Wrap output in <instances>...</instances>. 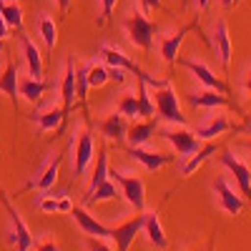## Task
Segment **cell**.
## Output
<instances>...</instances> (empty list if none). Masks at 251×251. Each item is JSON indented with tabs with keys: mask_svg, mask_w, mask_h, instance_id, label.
Returning <instances> with one entry per match:
<instances>
[{
	"mask_svg": "<svg viewBox=\"0 0 251 251\" xmlns=\"http://www.w3.org/2000/svg\"><path fill=\"white\" fill-rule=\"evenodd\" d=\"M98 55H100V60L106 63V66L123 68L126 73H136V80H143L149 88H161V86H166V83H169V78H156V75H151V73H146L136 60H131L123 50H118V48H113V46H100V48H98Z\"/></svg>",
	"mask_w": 251,
	"mask_h": 251,
	"instance_id": "1",
	"label": "cell"
},
{
	"mask_svg": "<svg viewBox=\"0 0 251 251\" xmlns=\"http://www.w3.org/2000/svg\"><path fill=\"white\" fill-rule=\"evenodd\" d=\"M153 108H156V116L166 123H171V126H186L188 118L183 116L181 111V103H178V96L171 86V80L166 83V86L161 88H153Z\"/></svg>",
	"mask_w": 251,
	"mask_h": 251,
	"instance_id": "2",
	"label": "cell"
},
{
	"mask_svg": "<svg viewBox=\"0 0 251 251\" xmlns=\"http://www.w3.org/2000/svg\"><path fill=\"white\" fill-rule=\"evenodd\" d=\"M108 178L118 186L121 196H126V201H128L138 214L146 211V183L138 174H123V171L108 169Z\"/></svg>",
	"mask_w": 251,
	"mask_h": 251,
	"instance_id": "3",
	"label": "cell"
},
{
	"mask_svg": "<svg viewBox=\"0 0 251 251\" xmlns=\"http://www.w3.org/2000/svg\"><path fill=\"white\" fill-rule=\"evenodd\" d=\"M123 28H126V35L128 40L141 48V50H151L153 48V40H156V25L146 18L143 10H136V13H128V18L123 20Z\"/></svg>",
	"mask_w": 251,
	"mask_h": 251,
	"instance_id": "4",
	"label": "cell"
},
{
	"mask_svg": "<svg viewBox=\"0 0 251 251\" xmlns=\"http://www.w3.org/2000/svg\"><path fill=\"white\" fill-rule=\"evenodd\" d=\"M93 153H96L93 133H91V126H86V128L75 131V136H73V176L75 178L86 174V169L93 161Z\"/></svg>",
	"mask_w": 251,
	"mask_h": 251,
	"instance_id": "5",
	"label": "cell"
},
{
	"mask_svg": "<svg viewBox=\"0 0 251 251\" xmlns=\"http://www.w3.org/2000/svg\"><path fill=\"white\" fill-rule=\"evenodd\" d=\"M0 201H3L5 211H8V216H10V236H8L10 246H15V251H30L33 244H35V239H33V234H30V228L25 226L23 216L15 211V206L8 201L5 194H0Z\"/></svg>",
	"mask_w": 251,
	"mask_h": 251,
	"instance_id": "6",
	"label": "cell"
},
{
	"mask_svg": "<svg viewBox=\"0 0 251 251\" xmlns=\"http://www.w3.org/2000/svg\"><path fill=\"white\" fill-rule=\"evenodd\" d=\"M161 136L166 143H171V149L176 151L178 158H186L188 153H194L199 149V138L194 131H188L186 126H169V128H161Z\"/></svg>",
	"mask_w": 251,
	"mask_h": 251,
	"instance_id": "7",
	"label": "cell"
},
{
	"mask_svg": "<svg viewBox=\"0 0 251 251\" xmlns=\"http://www.w3.org/2000/svg\"><path fill=\"white\" fill-rule=\"evenodd\" d=\"M219 161H221V166H226V169H228V174L234 176V181L239 186V194L244 196V201L251 203V169L241 158H236L231 151H224L219 156Z\"/></svg>",
	"mask_w": 251,
	"mask_h": 251,
	"instance_id": "8",
	"label": "cell"
},
{
	"mask_svg": "<svg viewBox=\"0 0 251 251\" xmlns=\"http://www.w3.org/2000/svg\"><path fill=\"white\" fill-rule=\"evenodd\" d=\"M244 126H234L224 113H214V116H206L199 126H196V138L199 141H211L216 136H224L228 131H241Z\"/></svg>",
	"mask_w": 251,
	"mask_h": 251,
	"instance_id": "9",
	"label": "cell"
},
{
	"mask_svg": "<svg viewBox=\"0 0 251 251\" xmlns=\"http://www.w3.org/2000/svg\"><path fill=\"white\" fill-rule=\"evenodd\" d=\"M176 63H181L183 68L191 71V73H194V78L201 83L203 88H214V91H219V93L228 96V86H226V83H224V80L211 71V68L206 66V63H201V60H186V58H178Z\"/></svg>",
	"mask_w": 251,
	"mask_h": 251,
	"instance_id": "10",
	"label": "cell"
},
{
	"mask_svg": "<svg viewBox=\"0 0 251 251\" xmlns=\"http://www.w3.org/2000/svg\"><path fill=\"white\" fill-rule=\"evenodd\" d=\"M191 30H199V23H196V20H194V23H188V25H183V28H178V30H174V33H166V35L161 38L158 50H161V58L169 63V66H176V60H178V48H181V43H183V38L191 33Z\"/></svg>",
	"mask_w": 251,
	"mask_h": 251,
	"instance_id": "11",
	"label": "cell"
},
{
	"mask_svg": "<svg viewBox=\"0 0 251 251\" xmlns=\"http://www.w3.org/2000/svg\"><path fill=\"white\" fill-rule=\"evenodd\" d=\"M60 163H63V153H53V156L38 169V174L33 176V181L25 186V191H30V188H38V191H48V188H53L55 181H58Z\"/></svg>",
	"mask_w": 251,
	"mask_h": 251,
	"instance_id": "12",
	"label": "cell"
},
{
	"mask_svg": "<svg viewBox=\"0 0 251 251\" xmlns=\"http://www.w3.org/2000/svg\"><path fill=\"white\" fill-rule=\"evenodd\" d=\"M214 50H216V55H219L221 68L228 71V66H231L234 46H231V33H228L226 18H219V20H216V25H214Z\"/></svg>",
	"mask_w": 251,
	"mask_h": 251,
	"instance_id": "13",
	"label": "cell"
},
{
	"mask_svg": "<svg viewBox=\"0 0 251 251\" xmlns=\"http://www.w3.org/2000/svg\"><path fill=\"white\" fill-rule=\"evenodd\" d=\"M214 194L219 196V206L224 208L226 214H231V216H239L241 211H244V206H246V201H244V196H239L231 186H228V181L226 178H216L214 181Z\"/></svg>",
	"mask_w": 251,
	"mask_h": 251,
	"instance_id": "14",
	"label": "cell"
},
{
	"mask_svg": "<svg viewBox=\"0 0 251 251\" xmlns=\"http://www.w3.org/2000/svg\"><path fill=\"white\" fill-rule=\"evenodd\" d=\"M141 228H143V211H141L138 216L128 219L126 224H121V226L111 228V239L116 241L118 251H128V249H131V244L136 241V236L141 234Z\"/></svg>",
	"mask_w": 251,
	"mask_h": 251,
	"instance_id": "15",
	"label": "cell"
},
{
	"mask_svg": "<svg viewBox=\"0 0 251 251\" xmlns=\"http://www.w3.org/2000/svg\"><path fill=\"white\" fill-rule=\"evenodd\" d=\"M60 98H63V113H71L73 106H75V63L73 58L66 60V68H63V75H60Z\"/></svg>",
	"mask_w": 251,
	"mask_h": 251,
	"instance_id": "16",
	"label": "cell"
},
{
	"mask_svg": "<svg viewBox=\"0 0 251 251\" xmlns=\"http://www.w3.org/2000/svg\"><path fill=\"white\" fill-rule=\"evenodd\" d=\"M71 216L75 219V224L80 226V231L86 234V236H111V228H106L96 216L88 214V208L86 206H73L71 208Z\"/></svg>",
	"mask_w": 251,
	"mask_h": 251,
	"instance_id": "17",
	"label": "cell"
},
{
	"mask_svg": "<svg viewBox=\"0 0 251 251\" xmlns=\"http://www.w3.org/2000/svg\"><path fill=\"white\" fill-rule=\"evenodd\" d=\"M128 156L138 163H143V169L146 171H158L163 169L166 163H171V156H166V153H158V151H149V149H143V146H128Z\"/></svg>",
	"mask_w": 251,
	"mask_h": 251,
	"instance_id": "18",
	"label": "cell"
},
{
	"mask_svg": "<svg viewBox=\"0 0 251 251\" xmlns=\"http://www.w3.org/2000/svg\"><path fill=\"white\" fill-rule=\"evenodd\" d=\"M158 128V121L156 118H138L128 126V131H126V141L131 146H146L151 141V136L156 133Z\"/></svg>",
	"mask_w": 251,
	"mask_h": 251,
	"instance_id": "19",
	"label": "cell"
},
{
	"mask_svg": "<svg viewBox=\"0 0 251 251\" xmlns=\"http://www.w3.org/2000/svg\"><path fill=\"white\" fill-rule=\"evenodd\" d=\"M216 151H219V143H206L203 149H196L194 153H188L186 158H181V166H178L181 176H191V174H196L201 166H203V161H206V158H211Z\"/></svg>",
	"mask_w": 251,
	"mask_h": 251,
	"instance_id": "20",
	"label": "cell"
},
{
	"mask_svg": "<svg viewBox=\"0 0 251 251\" xmlns=\"http://www.w3.org/2000/svg\"><path fill=\"white\" fill-rule=\"evenodd\" d=\"M100 136H106L108 141H126V131H128V123H126V116H121L118 111L108 113L98 123Z\"/></svg>",
	"mask_w": 251,
	"mask_h": 251,
	"instance_id": "21",
	"label": "cell"
},
{
	"mask_svg": "<svg viewBox=\"0 0 251 251\" xmlns=\"http://www.w3.org/2000/svg\"><path fill=\"white\" fill-rule=\"evenodd\" d=\"M20 46H23V55L28 63V75L35 80H43V58H40V50L35 48V43L23 30H20Z\"/></svg>",
	"mask_w": 251,
	"mask_h": 251,
	"instance_id": "22",
	"label": "cell"
},
{
	"mask_svg": "<svg viewBox=\"0 0 251 251\" xmlns=\"http://www.w3.org/2000/svg\"><path fill=\"white\" fill-rule=\"evenodd\" d=\"M188 103H191L194 108H219V106H231V100H228L224 93L214 91V88L194 91L191 96H188Z\"/></svg>",
	"mask_w": 251,
	"mask_h": 251,
	"instance_id": "23",
	"label": "cell"
},
{
	"mask_svg": "<svg viewBox=\"0 0 251 251\" xmlns=\"http://www.w3.org/2000/svg\"><path fill=\"white\" fill-rule=\"evenodd\" d=\"M141 231H146V236H149V241L153 246H158V249L169 246V236H166L156 211H143V228H141Z\"/></svg>",
	"mask_w": 251,
	"mask_h": 251,
	"instance_id": "24",
	"label": "cell"
},
{
	"mask_svg": "<svg viewBox=\"0 0 251 251\" xmlns=\"http://www.w3.org/2000/svg\"><path fill=\"white\" fill-rule=\"evenodd\" d=\"M18 63L13 60V58H8V66H5V71H3V75H0V93H5L8 98H10V103L18 108Z\"/></svg>",
	"mask_w": 251,
	"mask_h": 251,
	"instance_id": "25",
	"label": "cell"
},
{
	"mask_svg": "<svg viewBox=\"0 0 251 251\" xmlns=\"http://www.w3.org/2000/svg\"><path fill=\"white\" fill-rule=\"evenodd\" d=\"M30 121L33 123H38V128L40 131H58L60 126H63V121H66V113H63V108L60 106H50L48 111H43V113H38V111H33V116H30Z\"/></svg>",
	"mask_w": 251,
	"mask_h": 251,
	"instance_id": "26",
	"label": "cell"
},
{
	"mask_svg": "<svg viewBox=\"0 0 251 251\" xmlns=\"http://www.w3.org/2000/svg\"><path fill=\"white\" fill-rule=\"evenodd\" d=\"M50 86L46 80H35V78H18V96H23L25 100L30 103H38L43 98V93L48 91Z\"/></svg>",
	"mask_w": 251,
	"mask_h": 251,
	"instance_id": "27",
	"label": "cell"
},
{
	"mask_svg": "<svg viewBox=\"0 0 251 251\" xmlns=\"http://www.w3.org/2000/svg\"><path fill=\"white\" fill-rule=\"evenodd\" d=\"M0 18L13 30H23V8L18 0H0Z\"/></svg>",
	"mask_w": 251,
	"mask_h": 251,
	"instance_id": "28",
	"label": "cell"
},
{
	"mask_svg": "<svg viewBox=\"0 0 251 251\" xmlns=\"http://www.w3.org/2000/svg\"><path fill=\"white\" fill-rule=\"evenodd\" d=\"M38 33L43 38V43L48 50H55V43H58V28H55V20L46 13H40L38 18Z\"/></svg>",
	"mask_w": 251,
	"mask_h": 251,
	"instance_id": "29",
	"label": "cell"
},
{
	"mask_svg": "<svg viewBox=\"0 0 251 251\" xmlns=\"http://www.w3.org/2000/svg\"><path fill=\"white\" fill-rule=\"evenodd\" d=\"M88 88H103L108 83V68H106V63H100L98 58H91L88 60Z\"/></svg>",
	"mask_w": 251,
	"mask_h": 251,
	"instance_id": "30",
	"label": "cell"
},
{
	"mask_svg": "<svg viewBox=\"0 0 251 251\" xmlns=\"http://www.w3.org/2000/svg\"><path fill=\"white\" fill-rule=\"evenodd\" d=\"M103 181H108V149L106 146H100L98 149V158H96V171L91 176V186L86 191H93L96 186H100Z\"/></svg>",
	"mask_w": 251,
	"mask_h": 251,
	"instance_id": "31",
	"label": "cell"
},
{
	"mask_svg": "<svg viewBox=\"0 0 251 251\" xmlns=\"http://www.w3.org/2000/svg\"><path fill=\"white\" fill-rule=\"evenodd\" d=\"M136 98H138V116L141 118H153L156 116L153 98L149 96V86H146L143 80H138V86H136Z\"/></svg>",
	"mask_w": 251,
	"mask_h": 251,
	"instance_id": "32",
	"label": "cell"
},
{
	"mask_svg": "<svg viewBox=\"0 0 251 251\" xmlns=\"http://www.w3.org/2000/svg\"><path fill=\"white\" fill-rule=\"evenodd\" d=\"M116 111L121 116H126V118L138 121L141 116H138V98H136V93H123L121 100H118V106H116Z\"/></svg>",
	"mask_w": 251,
	"mask_h": 251,
	"instance_id": "33",
	"label": "cell"
},
{
	"mask_svg": "<svg viewBox=\"0 0 251 251\" xmlns=\"http://www.w3.org/2000/svg\"><path fill=\"white\" fill-rule=\"evenodd\" d=\"M35 206L43 214H58V196H40Z\"/></svg>",
	"mask_w": 251,
	"mask_h": 251,
	"instance_id": "34",
	"label": "cell"
},
{
	"mask_svg": "<svg viewBox=\"0 0 251 251\" xmlns=\"http://www.w3.org/2000/svg\"><path fill=\"white\" fill-rule=\"evenodd\" d=\"M116 3H118V0H100V18H98V25H106V23H108V18H111Z\"/></svg>",
	"mask_w": 251,
	"mask_h": 251,
	"instance_id": "35",
	"label": "cell"
},
{
	"mask_svg": "<svg viewBox=\"0 0 251 251\" xmlns=\"http://www.w3.org/2000/svg\"><path fill=\"white\" fill-rule=\"evenodd\" d=\"M86 249L88 251H113L108 244H103L98 236H86Z\"/></svg>",
	"mask_w": 251,
	"mask_h": 251,
	"instance_id": "36",
	"label": "cell"
},
{
	"mask_svg": "<svg viewBox=\"0 0 251 251\" xmlns=\"http://www.w3.org/2000/svg\"><path fill=\"white\" fill-rule=\"evenodd\" d=\"M106 68H108V80H116L118 86H123V83H126V71L116 68V66H106Z\"/></svg>",
	"mask_w": 251,
	"mask_h": 251,
	"instance_id": "37",
	"label": "cell"
},
{
	"mask_svg": "<svg viewBox=\"0 0 251 251\" xmlns=\"http://www.w3.org/2000/svg\"><path fill=\"white\" fill-rule=\"evenodd\" d=\"M71 208H73V201L66 194H60L58 196V214H71Z\"/></svg>",
	"mask_w": 251,
	"mask_h": 251,
	"instance_id": "38",
	"label": "cell"
},
{
	"mask_svg": "<svg viewBox=\"0 0 251 251\" xmlns=\"http://www.w3.org/2000/svg\"><path fill=\"white\" fill-rule=\"evenodd\" d=\"M33 246H35V251H60L53 239H43V241H38V244H33Z\"/></svg>",
	"mask_w": 251,
	"mask_h": 251,
	"instance_id": "39",
	"label": "cell"
},
{
	"mask_svg": "<svg viewBox=\"0 0 251 251\" xmlns=\"http://www.w3.org/2000/svg\"><path fill=\"white\" fill-rule=\"evenodd\" d=\"M141 5H143V10H161L163 8L161 0H141Z\"/></svg>",
	"mask_w": 251,
	"mask_h": 251,
	"instance_id": "40",
	"label": "cell"
},
{
	"mask_svg": "<svg viewBox=\"0 0 251 251\" xmlns=\"http://www.w3.org/2000/svg\"><path fill=\"white\" fill-rule=\"evenodd\" d=\"M244 91H246V96L251 98V68L244 73Z\"/></svg>",
	"mask_w": 251,
	"mask_h": 251,
	"instance_id": "41",
	"label": "cell"
},
{
	"mask_svg": "<svg viewBox=\"0 0 251 251\" xmlns=\"http://www.w3.org/2000/svg\"><path fill=\"white\" fill-rule=\"evenodd\" d=\"M208 3H211V0H191V5H194L199 13H203V10L208 8Z\"/></svg>",
	"mask_w": 251,
	"mask_h": 251,
	"instance_id": "42",
	"label": "cell"
},
{
	"mask_svg": "<svg viewBox=\"0 0 251 251\" xmlns=\"http://www.w3.org/2000/svg\"><path fill=\"white\" fill-rule=\"evenodd\" d=\"M55 3H58V10H60V15H66V13H68V8H71V3H73V0H55Z\"/></svg>",
	"mask_w": 251,
	"mask_h": 251,
	"instance_id": "43",
	"label": "cell"
},
{
	"mask_svg": "<svg viewBox=\"0 0 251 251\" xmlns=\"http://www.w3.org/2000/svg\"><path fill=\"white\" fill-rule=\"evenodd\" d=\"M8 30H10V28H8V23H5L3 18H0V40H5V38H8Z\"/></svg>",
	"mask_w": 251,
	"mask_h": 251,
	"instance_id": "44",
	"label": "cell"
},
{
	"mask_svg": "<svg viewBox=\"0 0 251 251\" xmlns=\"http://www.w3.org/2000/svg\"><path fill=\"white\" fill-rule=\"evenodd\" d=\"M219 3H221L226 10H228V8H234V0H219Z\"/></svg>",
	"mask_w": 251,
	"mask_h": 251,
	"instance_id": "45",
	"label": "cell"
},
{
	"mask_svg": "<svg viewBox=\"0 0 251 251\" xmlns=\"http://www.w3.org/2000/svg\"><path fill=\"white\" fill-rule=\"evenodd\" d=\"M3 50H5V43H3V40H0V55H3Z\"/></svg>",
	"mask_w": 251,
	"mask_h": 251,
	"instance_id": "46",
	"label": "cell"
},
{
	"mask_svg": "<svg viewBox=\"0 0 251 251\" xmlns=\"http://www.w3.org/2000/svg\"><path fill=\"white\" fill-rule=\"evenodd\" d=\"M239 3H241V0H234V5H239Z\"/></svg>",
	"mask_w": 251,
	"mask_h": 251,
	"instance_id": "47",
	"label": "cell"
},
{
	"mask_svg": "<svg viewBox=\"0 0 251 251\" xmlns=\"http://www.w3.org/2000/svg\"><path fill=\"white\" fill-rule=\"evenodd\" d=\"M246 146H249V151H251V141H249V143H246Z\"/></svg>",
	"mask_w": 251,
	"mask_h": 251,
	"instance_id": "48",
	"label": "cell"
}]
</instances>
